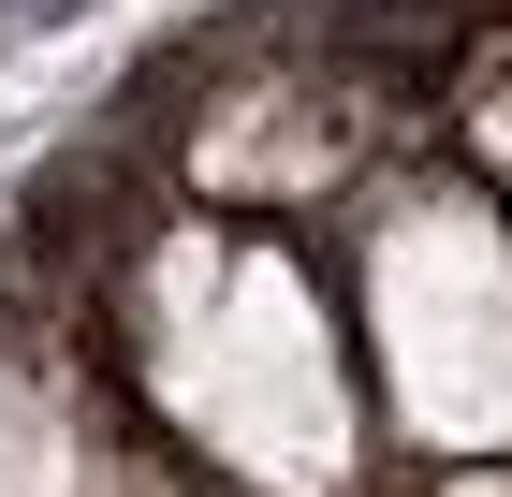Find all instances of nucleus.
<instances>
[{
  "label": "nucleus",
  "mask_w": 512,
  "mask_h": 497,
  "mask_svg": "<svg viewBox=\"0 0 512 497\" xmlns=\"http://www.w3.org/2000/svg\"><path fill=\"white\" fill-rule=\"evenodd\" d=\"M15 15H59V0H15Z\"/></svg>",
  "instance_id": "1"
}]
</instances>
